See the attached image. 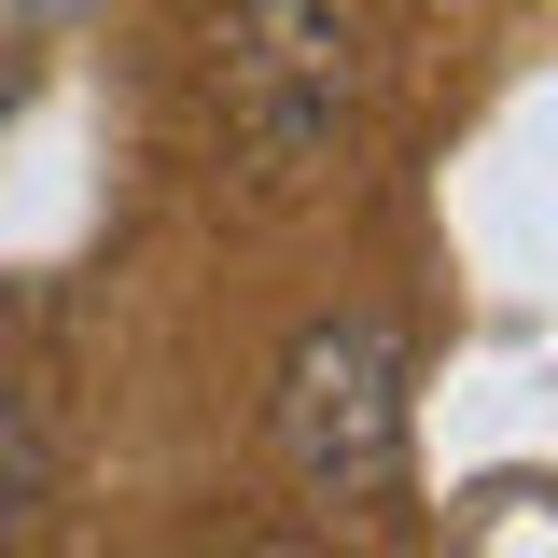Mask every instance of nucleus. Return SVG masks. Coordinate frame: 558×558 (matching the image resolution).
I'll list each match as a JSON object with an SVG mask.
<instances>
[{"label":"nucleus","mask_w":558,"mask_h":558,"mask_svg":"<svg viewBox=\"0 0 558 558\" xmlns=\"http://www.w3.org/2000/svg\"><path fill=\"white\" fill-rule=\"evenodd\" d=\"M14 98H28V70H14V57H0V112H14Z\"/></svg>","instance_id":"39448f33"},{"label":"nucleus","mask_w":558,"mask_h":558,"mask_svg":"<svg viewBox=\"0 0 558 558\" xmlns=\"http://www.w3.org/2000/svg\"><path fill=\"white\" fill-rule=\"evenodd\" d=\"M266 433L307 502H391L405 488V336L377 307H322L307 336L279 349V391H266Z\"/></svg>","instance_id":"f03ea898"},{"label":"nucleus","mask_w":558,"mask_h":558,"mask_svg":"<svg viewBox=\"0 0 558 558\" xmlns=\"http://www.w3.org/2000/svg\"><path fill=\"white\" fill-rule=\"evenodd\" d=\"M238 558H322V545H238Z\"/></svg>","instance_id":"423d86ee"},{"label":"nucleus","mask_w":558,"mask_h":558,"mask_svg":"<svg viewBox=\"0 0 558 558\" xmlns=\"http://www.w3.org/2000/svg\"><path fill=\"white\" fill-rule=\"evenodd\" d=\"M57 14H84V0H0V43H28V28H57Z\"/></svg>","instance_id":"20e7f679"},{"label":"nucleus","mask_w":558,"mask_h":558,"mask_svg":"<svg viewBox=\"0 0 558 558\" xmlns=\"http://www.w3.org/2000/svg\"><path fill=\"white\" fill-rule=\"evenodd\" d=\"M209 112L252 182H322L363 112V14L349 0H223L209 14Z\"/></svg>","instance_id":"f257e3e1"},{"label":"nucleus","mask_w":558,"mask_h":558,"mask_svg":"<svg viewBox=\"0 0 558 558\" xmlns=\"http://www.w3.org/2000/svg\"><path fill=\"white\" fill-rule=\"evenodd\" d=\"M57 502V447H43V405L0 391V545H28V517Z\"/></svg>","instance_id":"7ed1b4c3"}]
</instances>
